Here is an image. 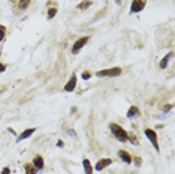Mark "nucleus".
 Returning <instances> with one entry per match:
<instances>
[{"instance_id":"nucleus-1","label":"nucleus","mask_w":175,"mask_h":174,"mask_svg":"<svg viewBox=\"0 0 175 174\" xmlns=\"http://www.w3.org/2000/svg\"><path fill=\"white\" fill-rule=\"evenodd\" d=\"M109 129H111V132H112V135L115 137L118 141H121V143H126L129 141L127 140V132H126V129H123L118 123H109Z\"/></svg>"},{"instance_id":"nucleus-2","label":"nucleus","mask_w":175,"mask_h":174,"mask_svg":"<svg viewBox=\"0 0 175 174\" xmlns=\"http://www.w3.org/2000/svg\"><path fill=\"white\" fill-rule=\"evenodd\" d=\"M121 72L123 69L121 68H108V69H102V71H97L94 75H97V77H118V75H121Z\"/></svg>"},{"instance_id":"nucleus-3","label":"nucleus","mask_w":175,"mask_h":174,"mask_svg":"<svg viewBox=\"0 0 175 174\" xmlns=\"http://www.w3.org/2000/svg\"><path fill=\"white\" fill-rule=\"evenodd\" d=\"M145 135H147V138L151 141V144H153V147L156 149V152H160V147H159V138H157V134H156V131L154 129H150V128H147L145 131Z\"/></svg>"},{"instance_id":"nucleus-4","label":"nucleus","mask_w":175,"mask_h":174,"mask_svg":"<svg viewBox=\"0 0 175 174\" xmlns=\"http://www.w3.org/2000/svg\"><path fill=\"white\" fill-rule=\"evenodd\" d=\"M90 41V36H82L81 39H78L73 45H72V54H78L84 47L87 45V42Z\"/></svg>"},{"instance_id":"nucleus-5","label":"nucleus","mask_w":175,"mask_h":174,"mask_svg":"<svg viewBox=\"0 0 175 174\" xmlns=\"http://www.w3.org/2000/svg\"><path fill=\"white\" fill-rule=\"evenodd\" d=\"M147 5V0H133L132 5H130V14H136L141 12Z\"/></svg>"},{"instance_id":"nucleus-6","label":"nucleus","mask_w":175,"mask_h":174,"mask_svg":"<svg viewBox=\"0 0 175 174\" xmlns=\"http://www.w3.org/2000/svg\"><path fill=\"white\" fill-rule=\"evenodd\" d=\"M112 164V159L111 158H103V159H99L97 164L94 165V168H96V171H102V170H105L106 167H109Z\"/></svg>"},{"instance_id":"nucleus-7","label":"nucleus","mask_w":175,"mask_h":174,"mask_svg":"<svg viewBox=\"0 0 175 174\" xmlns=\"http://www.w3.org/2000/svg\"><path fill=\"white\" fill-rule=\"evenodd\" d=\"M75 87H76V74H72L69 81L64 84V90H66V92H73Z\"/></svg>"},{"instance_id":"nucleus-8","label":"nucleus","mask_w":175,"mask_h":174,"mask_svg":"<svg viewBox=\"0 0 175 174\" xmlns=\"http://www.w3.org/2000/svg\"><path fill=\"white\" fill-rule=\"evenodd\" d=\"M36 132V128H30V129H25V131H23L18 137H17V141L20 143V141H23V140H27V138H30L33 134Z\"/></svg>"},{"instance_id":"nucleus-9","label":"nucleus","mask_w":175,"mask_h":174,"mask_svg":"<svg viewBox=\"0 0 175 174\" xmlns=\"http://www.w3.org/2000/svg\"><path fill=\"white\" fill-rule=\"evenodd\" d=\"M118 158L123 161V162H126V164H132L133 162V158H132V155L129 153V152H126V150H118Z\"/></svg>"},{"instance_id":"nucleus-10","label":"nucleus","mask_w":175,"mask_h":174,"mask_svg":"<svg viewBox=\"0 0 175 174\" xmlns=\"http://www.w3.org/2000/svg\"><path fill=\"white\" fill-rule=\"evenodd\" d=\"M33 165H35V168L37 170V171L44 170V167H45V162H44V158H42L41 155H36L35 158H33Z\"/></svg>"},{"instance_id":"nucleus-11","label":"nucleus","mask_w":175,"mask_h":174,"mask_svg":"<svg viewBox=\"0 0 175 174\" xmlns=\"http://www.w3.org/2000/svg\"><path fill=\"white\" fill-rule=\"evenodd\" d=\"M174 57V51H169L166 56H165L162 60H160V63H159V66H160V69H166L168 68V65H169V60Z\"/></svg>"},{"instance_id":"nucleus-12","label":"nucleus","mask_w":175,"mask_h":174,"mask_svg":"<svg viewBox=\"0 0 175 174\" xmlns=\"http://www.w3.org/2000/svg\"><path fill=\"white\" fill-rule=\"evenodd\" d=\"M127 119H135V117H139L141 116V110L136 107V105H132L130 108H129V111H127Z\"/></svg>"},{"instance_id":"nucleus-13","label":"nucleus","mask_w":175,"mask_h":174,"mask_svg":"<svg viewBox=\"0 0 175 174\" xmlns=\"http://www.w3.org/2000/svg\"><path fill=\"white\" fill-rule=\"evenodd\" d=\"M82 167H84L85 174H93V165L90 164V161H88L87 158H84V159H82Z\"/></svg>"},{"instance_id":"nucleus-14","label":"nucleus","mask_w":175,"mask_h":174,"mask_svg":"<svg viewBox=\"0 0 175 174\" xmlns=\"http://www.w3.org/2000/svg\"><path fill=\"white\" fill-rule=\"evenodd\" d=\"M24 171L25 174H37V170L35 168V165L33 164H24Z\"/></svg>"},{"instance_id":"nucleus-15","label":"nucleus","mask_w":175,"mask_h":174,"mask_svg":"<svg viewBox=\"0 0 175 174\" xmlns=\"http://www.w3.org/2000/svg\"><path fill=\"white\" fill-rule=\"evenodd\" d=\"M91 5H93V2H91V0H82L81 3L78 5V9H80V11H85V9H87V8H90Z\"/></svg>"},{"instance_id":"nucleus-16","label":"nucleus","mask_w":175,"mask_h":174,"mask_svg":"<svg viewBox=\"0 0 175 174\" xmlns=\"http://www.w3.org/2000/svg\"><path fill=\"white\" fill-rule=\"evenodd\" d=\"M30 3H32V0H20V5H18V8L24 11V9H27L29 6H30Z\"/></svg>"},{"instance_id":"nucleus-17","label":"nucleus","mask_w":175,"mask_h":174,"mask_svg":"<svg viewBox=\"0 0 175 174\" xmlns=\"http://www.w3.org/2000/svg\"><path fill=\"white\" fill-rule=\"evenodd\" d=\"M5 38H6V27L3 24H0V42L5 41Z\"/></svg>"},{"instance_id":"nucleus-18","label":"nucleus","mask_w":175,"mask_h":174,"mask_svg":"<svg viewBox=\"0 0 175 174\" xmlns=\"http://www.w3.org/2000/svg\"><path fill=\"white\" fill-rule=\"evenodd\" d=\"M56 14H57V8H51V9L48 11V20H52V18L56 17Z\"/></svg>"},{"instance_id":"nucleus-19","label":"nucleus","mask_w":175,"mask_h":174,"mask_svg":"<svg viewBox=\"0 0 175 174\" xmlns=\"http://www.w3.org/2000/svg\"><path fill=\"white\" fill-rule=\"evenodd\" d=\"M91 75H93V74H91L90 71H84L81 77H82V80H90V78H91Z\"/></svg>"},{"instance_id":"nucleus-20","label":"nucleus","mask_w":175,"mask_h":174,"mask_svg":"<svg viewBox=\"0 0 175 174\" xmlns=\"http://www.w3.org/2000/svg\"><path fill=\"white\" fill-rule=\"evenodd\" d=\"M0 174H11V168L9 167H5L3 170H2V173Z\"/></svg>"},{"instance_id":"nucleus-21","label":"nucleus","mask_w":175,"mask_h":174,"mask_svg":"<svg viewBox=\"0 0 175 174\" xmlns=\"http://www.w3.org/2000/svg\"><path fill=\"white\" fill-rule=\"evenodd\" d=\"M68 134H69L70 137H76V132H75L73 129H69V131H68Z\"/></svg>"},{"instance_id":"nucleus-22","label":"nucleus","mask_w":175,"mask_h":174,"mask_svg":"<svg viewBox=\"0 0 175 174\" xmlns=\"http://www.w3.org/2000/svg\"><path fill=\"white\" fill-rule=\"evenodd\" d=\"M5 71H6V65H5V63H0V74L5 72Z\"/></svg>"},{"instance_id":"nucleus-23","label":"nucleus","mask_w":175,"mask_h":174,"mask_svg":"<svg viewBox=\"0 0 175 174\" xmlns=\"http://www.w3.org/2000/svg\"><path fill=\"white\" fill-rule=\"evenodd\" d=\"M133 159H136V161H135V165H136V167H139L141 164H142L141 162V158H133Z\"/></svg>"},{"instance_id":"nucleus-24","label":"nucleus","mask_w":175,"mask_h":174,"mask_svg":"<svg viewBox=\"0 0 175 174\" xmlns=\"http://www.w3.org/2000/svg\"><path fill=\"white\" fill-rule=\"evenodd\" d=\"M171 108H172V105H166V107L163 108V111H165V113H168V111H169Z\"/></svg>"},{"instance_id":"nucleus-25","label":"nucleus","mask_w":175,"mask_h":174,"mask_svg":"<svg viewBox=\"0 0 175 174\" xmlns=\"http://www.w3.org/2000/svg\"><path fill=\"white\" fill-rule=\"evenodd\" d=\"M57 146H58V147H61V146H63V141H61V140H58V141H57Z\"/></svg>"},{"instance_id":"nucleus-26","label":"nucleus","mask_w":175,"mask_h":174,"mask_svg":"<svg viewBox=\"0 0 175 174\" xmlns=\"http://www.w3.org/2000/svg\"><path fill=\"white\" fill-rule=\"evenodd\" d=\"M117 3H118V5H120V3H121V0H117Z\"/></svg>"}]
</instances>
